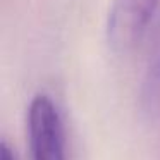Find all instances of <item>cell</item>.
I'll return each mask as SVG.
<instances>
[{"mask_svg": "<svg viewBox=\"0 0 160 160\" xmlns=\"http://www.w3.org/2000/svg\"><path fill=\"white\" fill-rule=\"evenodd\" d=\"M160 0H112L107 21L108 43L119 52L141 42Z\"/></svg>", "mask_w": 160, "mask_h": 160, "instance_id": "7a4b0ae2", "label": "cell"}, {"mask_svg": "<svg viewBox=\"0 0 160 160\" xmlns=\"http://www.w3.org/2000/svg\"><path fill=\"white\" fill-rule=\"evenodd\" d=\"M0 160H16V155L12 148L7 145V141H0Z\"/></svg>", "mask_w": 160, "mask_h": 160, "instance_id": "3957f363", "label": "cell"}, {"mask_svg": "<svg viewBox=\"0 0 160 160\" xmlns=\"http://www.w3.org/2000/svg\"><path fill=\"white\" fill-rule=\"evenodd\" d=\"M31 160H66V138L59 108L47 95H36L28 108Z\"/></svg>", "mask_w": 160, "mask_h": 160, "instance_id": "6da1fadb", "label": "cell"}]
</instances>
